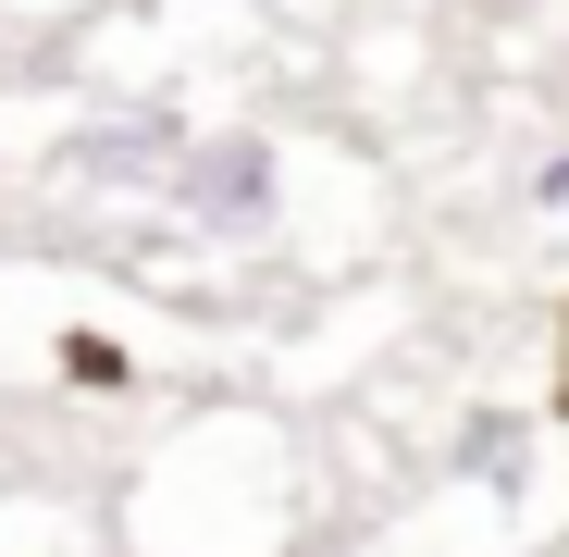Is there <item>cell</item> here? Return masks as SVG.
Listing matches in <instances>:
<instances>
[{"instance_id":"1","label":"cell","mask_w":569,"mask_h":557,"mask_svg":"<svg viewBox=\"0 0 569 557\" xmlns=\"http://www.w3.org/2000/svg\"><path fill=\"white\" fill-rule=\"evenodd\" d=\"M124 533L149 557H298L310 533V458H298V421L236 397V409H186L173 446L137 471L124 496Z\"/></svg>"},{"instance_id":"2","label":"cell","mask_w":569,"mask_h":557,"mask_svg":"<svg viewBox=\"0 0 569 557\" xmlns=\"http://www.w3.org/2000/svg\"><path fill=\"white\" fill-rule=\"evenodd\" d=\"M161 211L199 248H223V260H272L298 236V211H310V149L284 125H199L173 186H161Z\"/></svg>"},{"instance_id":"3","label":"cell","mask_w":569,"mask_h":557,"mask_svg":"<svg viewBox=\"0 0 569 557\" xmlns=\"http://www.w3.org/2000/svg\"><path fill=\"white\" fill-rule=\"evenodd\" d=\"M186 112H161V100H124V112H100L74 149H62V186H100V199H161L173 186V161H186Z\"/></svg>"},{"instance_id":"4","label":"cell","mask_w":569,"mask_h":557,"mask_svg":"<svg viewBox=\"0 0 569 557\" xmlns=\"http://www.w3.org/2000/svg\"><path fill=\"white\" fill-rule=\"evenodd\" d=\"M520 211H532V223H569V149H545V161L520 173Z\"/></svg>"},{"instance_id":"5","label":"cell","mask_w":569,"mask_h":557,"mask_svg":"<svg viewBox=\"0 0 569 557\" xmlns=\"http://www.w3.org/2000/svg\"><path fill=\"white\" fill-rule=\"evenodd\" d=\"M557 50H569V13H557Z\"/></svg>"}]
</instances>
